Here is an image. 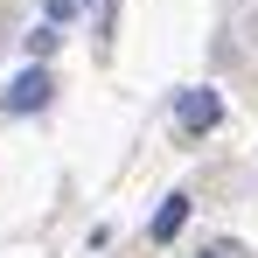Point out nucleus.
Masks as SVG:
<instances>
[{
	"label": "nucleus",
	"instance_id": "20e7f679",
	"mask_svg": "<svg viewBox=\"0 0 258 258\" xmlns=\"http://www.w3.org/2000/svg\"><path fill=\"white\" fill-rule=\"evenodd\" d=\"M56 42H63V35H56V21H42V28H28V56H49Z\"/></svg>",
	"mask_w": 258,
	"mask_h": 258
},
{
	"label": "nucleus",
	"instance_id": "423d86ee",
	"mask_svg": "<svg viewBox=\"0 0 258 258\" xmlns=\"http://www.w3.org/2000/svg\"><path fill=\"white\" fill-rule=\"evenodd\" d=\"M84 7H91V0H49V21H77Z\"/></svg>",
	"mask_w": 258,
	"mask_h": 258
},
{
	"label": "nucleus",
	"instance_id": "7ed1b4c3",
	"mask_svg": "<svg viewBox=\"0 0 258 258\" xmlns=\"http://www.w3.org/2000/svg\"><path fill=\"white\" fill-rule=\"evenodd\" d=\"M181 223H188V196H168V203L154 210V223H147V237H154V244H168Z\"/></svg>",
	"mask_w": 258,
	"mask_h": 258
},
{
	"label": "nucleus",
	"instance_id": "39448f33",
	"mask_svg": "<svg viewBox=\"0 0 258 258\" xmlns=\"http://www.w3.org/2000/svg\"><path fill=\"white\" fill-rule=\"evenodd\" d=\"M196 258H244V244H237V237H216V244H203Z\"/></svg>",
	"mask_w": 258,
	"mask_h": 258
},
{
	"label": "nucleus",
	"instance_id": "f03ea898",
	"mask_svg": "<svg viewBox=\"0 0 258 258\" xmlns=\"http://www.w3.org/2000/svg\"><path fill=\"white\" fill-rule=\"evenodd\" d=\"M174 112H181V126H188V133H210L216 119H223V98H216V91H181Z\"/></svg>",
	"mask_w": 258,
	"mask_h": 258
},
{
	"label": "nucleus",
	"instance_id": "f257e3e1",
	"mask_svg": "<svg viewBox=\"0 0 258 258\" xmlns=\"http://www.w3.org/2000/svg\"><path fill=\"white\" fill-rule=\"evenodd\" d=\"M49 91H56V84H49V70H42V63H28L14 84L0 91V112H7V119H21V112H42V105H49Z\"/></svg>",
	"mask_w": 258,
	"mask_h": 258
}]
</instances>
